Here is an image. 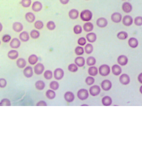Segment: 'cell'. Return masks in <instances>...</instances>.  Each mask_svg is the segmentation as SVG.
Listing matches in <instances>:
<instances>
[{
  "mask_svg": "<svg viewBox=\"0 0 142 142\" xmlns=\"http://www.w3.org/2000/svg\"><path fill=\"white\" fill-rule=\"evenodd\" d=\"M80 17L82 21L87 22L90 21L92 20L93 15L90 10H89V9H84V10H83L81 12Z\"/></svg>",
  "mask_w": 142,
  "mask_h": 142,
  "instance_id": "6da1fadb",
  "label": "cell"
},
{
  "mask_svg": "<svg viewBox=\"0 0 142 142\" xmlns=\"http://www.w3.org/2000/svg\"><path fill=\"white\" fill-rule=\"evenodd\" d=\"M98 72H99V74L102 77H107L110 74V68L107 64H102L99 67Z\"/></svg>",
  "mask_w": 142,
  "mask_h": 142,
  "instance_id": "7a4b0ae2",
  "label": "cell"
},
{
  "mask_svg": "<svg viewBox=\"0 0 142 142\" xmlns=\"http://www.w3.org/2000/svg\"><path fill=\"white\" fill-rule=\"evenodd\" d=\"M77 97L80 100H85L88 99V92L87 90L85 89V88H82V89L79 90L77 92Z\"/></svg>",
  "mask_w": 142,
  "mask_h": 142,
  "instance_id": "3957f363",
  "label": "cell"
},
{
  "mask_svg": "<svg viewBox=\"0 0 142 142\" xmlns=\"http://www.w3.org/2000/svg\"><path fill=\"white\" fill-rule=\"evenodd\" d=\"M89 92L92 96L95 97L99 95L100 92V87L98 85H94L89 88Z\"/></svg>",
  "mask_w": 142,
  "mask_h": 142,
  "instance_id": "277c9868",
  "label": "cell"
},
{
  "mask_svg": "<svg viewBox=\"0 0 142 142\" xmlns=\"http://www.w3.org/2000/svg\"><path fill=\"white\" fill-rule=\"evenodd\" d=\"M64 75V71H63V69L59 68H56L54 72V77L55 79L57 80H61L63 78Z\"/></svg>",
  "mask_w": 142,
  "mask_h": 142,
  "instance_id": "5b68a950",
  "label": "cell"
},
{
  "mask_svg": "<svg viewBox=\"0 0 142 142\" xmlns=\"http://www.w3.org/2000/svg\"><path fill=\"white\" fill-rule=\"evenodd\" d=\"M101 88L104 91H109L112 88V83L110 80H104L101 83Z\"/></svg>",
  "mask_w": 142,
  "mask_h": 142,
  "instance_id": "8992f818",
  "label": "cell"
},
{
  "mask_svg": "<svg viewBox=\"0 0 142 142\" xmlns=\"http://www.w3.org/2000/svg\"><path fill=\"white\" fill-rule=\"evenodd\" d=\"M110 19L114 23H118L121 22V20H122V15L119 12H114L111 15Z\"/></svg>",
  "mask_w": 142,
  "mask_h": 142,
  "instance_id": "52a82bcc",
  "label": "cell"
},
{
  "mask_svg": "<svg viewBox=\"0 0 142 142\" xmlns=\"http://www.w3.org/2000/svg\"><path fill=\"white\" fill-rule=\"evenodd\" d=\"M122 22L124 25L126 27H129L133 23V19L131 16L126 15L122 18Z\"/></svg>",
  "mask_w": 142,
  "mask_h": 142,
  "instance_id": "ba28073f",
  "label": "cell"
},
{
  "mask_svg": "<svg viewBox=\"0 0 142 142\" xmlns=\"http://www.w3.org/2000/svg\"><path fill=\"white\" fill-rule=\"evenodd\" d=\"M117 61L120 66H126L128 63V58L125 55H120L118 56Z\"/></svg>",
  "mask_w": 142,
  "mask_h": 142,
  "instance_id": "9c48e42d",
  "label": "cell"
},
{
  "mask_svg": "<svg viewBox=\"0 0 142 142\" xmlns=\"http://www.w3.org/2000/svg\"><path fill=\"white\" fill-rule=\"evenodd\" d=\"M96 24L100 28H104L107 27L108 24V22L106 18H104V17H100V18H98L96 21Z\"/></svg>",
  "mask_w": 142,
  "mask_h": 142,
  "instance_id": "30bf717a",
  "label": "cell"
},
{
  "mask_svg": "<svg viewBox=\"0 0 142 142\" xmlns=\"http://www.w3.org/2000/svg\"><path fill=\"white\" fill-rule=\"evenodd\" d=\"M44 69L45 68H44V66L43 64H42V63H37V64L34 66V70L36 75H40L44 72Z\"/></svg>",
  "mask_w": 142,
  "mask_h": 142,
  "instance_id": "8fae6325",
  "label": "cell"
},
{
  "mask_svg": "<svg viewBox=\"0 0 142 142\" xmlns=\"http://www.w3.org/2000/svg\"><path fill=\"white\" fill-rule=\"evenodd\" d=\"M119 82L121 84L126 85H128L130 82V78L127 74H122L121 76L119 77Z\"/></svg>",
  "mask_w": 142,
  "mask_h": 142,
  "instance_id": "7c38bea8",
  "label": "cell"
},
{
  "mask_svg": "<svg viewBox=\"0 0 142 142\" xmlns=\"http://www.w3.org/2000/svg\"><path fill=\"white\" fill-rule=\"evenodd\" d=\"M9 45L12 49H18L21 45V42L20 40L18 39V38H13L12 40H11Z\"/></svg>",
  "mask_w": 142,
  "mask_h": 142,
  "instance_id": "4fadbf2b",
  "label": "cell"
},
{
  "mask_svg": "<svg viewBox=\"0 0 142 142\" xmlns=\"http://www.w3.org/2000/svg\"><path fill=\"white\" fill-rule=\"evenodd\" d=\"M42 9V3L39 1H36L32 3V9L35 12H39Z\"/></svg>",
  "mask_w": 142,
  "mask_h": 142,
  "instance_id": "5bb4252c",
  "label": "cell"
},
{
  "mask_svg": "<svg viewBox=\"0 0 142 142\" xmlns=\"http://www.w3.org/2000/svg\"><path fill=\"white\" fill-rule=\"evenodd\" d=\"M112 73L115 76H119L121 74L122 72V69L121 67L118 64H114L111 68Z\"/></svg>",
  "mask_w": 142,
  "mask_h": 142,
  "instance_id": "9a60e30c",
  "label": "cell"
},
{
  "mask_svg": "<svg viewBox=\"0 0 142 142\" xmlns=\"http://www.w3.org/2000/svg\"><path fill=\"white\" fill-rule=\"evenodd\" d=\"M34 74L33 69L31 66H27L25 67V68L23 69V75L27 78H31Z\"/></svg>",
  "mask_w": 142,
  "mask_h": 142,
  "instance_id": "2e32d148",
  "label": "cell"
},
{
  "mask_svg": "<svg viewBox=\"0 0 142 142\" xmlns=\"http://www.w3.org/2000/svg\"><path fill=\"white\" fill-rule=\"evenodd\" d=\"M122 9L124 13H129L132 11L133 6L129 2H124L122 4Z\"/></svg>",
  "mask_w": 142,
  "mask_h": 142,
  "instance_id": "e0dca14e",
  "label": "cell"
},
{
  "mask_svg": "<svg viewBox=\"0 0 142 142\" xmlns=\"http://www.w3.org/2000/svg\"><path fill=\"white\" fill-rule=\"evenodd\" d=\"M64 97L65 100L68 103L73 102L74 99H75V95L72 92H67L64 95Z\"/></svg>",
  "mask_w": 142,
  "mask_h": 142,
  "instance_id": "ac0fdd59",
  "label": "cell"
},
{
  "mask_svg": "<svg viewBox=\"0 0 142 142\" xmlns=\"http://www.w3.org/2000/svg\"><path fill=\"white\" fill-rule=\"evenodd\" d=\"M75 64L78 67H83L85 64V59L83 57L78 56L75 59Z\"/></svg>",
  "mask_w": 142,
  "mask_h": 142,
  "instance_id": "d6986e66",
  "label": "cell"
},
{
  "mask_svg": "<svg viewBox=\"0 0 142 142\" xmlns=\"http://www.w3.org/2000/svg\"><path fill=\"white\" fill-rule=\"evenodd\" d=\"M13 30L16 32H20L23 31V26L22 25V23L20 22H15L13 24Z\"/></svg>",
  "mask_w": 142,
  "mask_h": 142,
  "instance_id": "ffe728a7",
  "label": "cell"
},
{
  "mask_svg": "<svg viewBox=\"0 0 142 142\" xmlns=\"http://www.w3.org/2000/svg\"><path fill=\"white\" fill-rule=\"evenodd\" d=\"M19 39L22 42H27L30 39V36L27 32H22L19 35Z\"/></svg>",
  "mask_w": 142,
  "mask_h": 142,
  "instance_id": "44dd1931",
  "label": "cell"
},
{
  "mask_svg": "<svg viewBox=\"0 0 142 142\" xmlns=\"http://www.w3.org/2000/svg\"><path fill=\"white\" fill-rule=\"evenodd\" d=\"M138 40L136 38L131 37L128 40V45L131 48H136L138 46Z\"/></svg>",
  "mask_w": 142,
  "mask_h": 142,
  "instance_id": "7402d4cb",
  "label": "cell"
},
{
  "mask_svg": "<svg viewBox=\"0 0 142 142\" xmlns=\"http://www.w3.org/2000/svg\"><path fill=\"white\" fill-rule=\"evenodd\" d=\"M86 39L90 43H93L97 40V36L94 32H90L87 34Z\"/></svg>",
  "mask_w": 142,
  "mask_h": 142,
  "instance_id": "603a6c76",
  "label": "cell"
},
{
  "mask_svg": "<svg viewBox=\"0 0 142 142\" xmlns=\"http://www.w3.org/2000/svg\"><path fill=\"white\" fill-rule=\"evenodd\" d=\"M102 104L104 106H109L113 104V100L109 96H105L102 99Z\"/></svg>",
  "mask_w": 142,
  "mask_h": 142,
  "instance_id": "cb8c5ba5",
  "label": "cell"
},
{
  "mask_svg": "<svg viewBox=\"0 0 142 142\" xmlns=\"http://www.w3.org/2000/svg\"><path fill=\"white\" fill-rule=\"evenodd\" d=\"M69 17L72 20H76L79 16V12L76 9H72L68 13Z\"/></svg>",
  "mask_w": 142,
  "mask_h": 142,
  "instance_id": "d4e9b609",
  "label": "cell"
},
{
  "mask_svg": "<svg viewBox=\"0 0 142 142\" xmlns=\"http://www.w3.org/2000/svg\"><path fill=\"white\" fill-rule=\"evenodd\" d=\"M25 20L29 23H33L36 20V16L33 13L27 12L25 15Z\"/></svg>",
  "mask_w": 142,
  "mask_h": 142,
  "instance_id": "484cf974",
  "label": "cell"
},
{
  "mask_svg": "<svg viewBox=\"0 0 142 142\" xmlns=\"http://www.w3.org/2000/svg\"><path fill=\"white\" fill-rule=\"evenodd\" d=\"M8 57L9 59L12 60L16 59L18 57V51L15 49L9 50L8 53Z\"/></svg>",
  "mask_w": 142,
  "mask_h": 142,
  "instance_id": "4316f807",
  "label": "cell"
},
{
  "mask_svg": "<svg viewBox=\"0 0 142 142\" xmlns=\"http://www.w3.org/2000/svg\"><path fill=\"white\" fill-rule=\"evenodd\" d=\"M98 69L97 67L94 66H90V68L88 69V75L91 77H95V76H97L98 74Z\"/></svg>",
  "mask_w": 142,
  "mask_h": 142,
  "instance_id": "83f0119b",
  "label": "cell"
},
{
  "mask_svg": "<svg viewBox=\"0 0 142 142\" xmlns=\"http://www.w3.org/2000/svg\"><path fill=\"white\" fill-rule=\"evenodd\" d=\"M38 60H39V58H38L37 55L36 54H31L28 58V63L31 65H35L37 63Z\"/></svg>",
  "mask_w": 142,
  "mask_h": 142,
  "instance_id": "f1b7e54d",
  "label": "cell"
},
{
  "mask_svg": "<svg viewBox=\"0 0 142 142\" xmlns=\"http://www.w3.org/2000/svg\"><path fill=\"white\" fill-rule=\"evenodd\" d=\"M93 29H94V25L91 22H87L83 25V30L87 32H90L92 31Z\"/></svg>",
  "mask_w": 142,
  "mask_h": 142,
  "instance_id": "f546056e",
  "label": "cell"
},
{
  "mask_svg": "<svg viewBox=\"0 0 142 142\" xmlns=\"http://www.w3.org/2000/svg\"><path fill=\"white\" fill-rule=\"evenodd\" d=\"M27 64V62L23 58H19L17 61V66L19 68H24Z\"/></svg>",
  "mask_w": 142,
  "mask_h": 142,
  "instance_id": "4dcf8cb0",
  "label": "cell"
},
{
  "mask_svg": "<svg viewBox=\"0 0 142 142\" xmlns=\"http://www.w3.org/2000/svg\"><path fill=\"white\" fill-rule=\"evenodd\" d=\"M35 86H36V89H37L38 90H42L45 88V83L42 80H39L36 82Z\"/></svg>",
  "mask_w": 142,
  "mask_h": 142,
  "instance_id": "1f68e13d",
  "label": "cell"
},
{
  "mask_svg": "<svg viewBox=\"0 0 142 142\" xmlns=\"http://www.w3.org/2000/svg\"><path fill=\"white\" fill-rule=\"evenodd\" d=\"M128 37V34L126 32L121 31L117 34V37L119 39V40H125Z\"/></svg>",
  "mask_w": 142,
  "mask_h": 142,
  "instance_id": "d6a6232c",
  "label": "cell"
},
{
  "mask_svg": "<svg viewBox=\"0 0 142 142\" xmlns=\"http://www.w3.org/2000/svg\"><path fill=\"white\" fill-rule=\"evenodd\" d=\"M45 95H46L47 99L52 100V99H54L56 97V93H55V92L52 89L47 90L46 91V93H45Z\"/></svg>",
  "mask_w": 142,
  "mask_h": 142,
  "instance_id": "836d02e7",
  "label": "cell"
},
{
  "mask_svg": "<svg viewBox=\"0 0 142 142\" xmlns=\"http://www.w3.org/2000/svg\"><path fill=\"white\" fill-rule=\"evenodd\" d=\"M86 63L88 66H94L96 64V59L94 56H89L86 60Z\"/></svg>",
  "mask_w": 142,
  "mask_h": 142,
  "instance_id": "e575fe53",
  "label": "cell"
},
{
  "mask_svg": "<svg viewBox=\"0 0 142 142\" xmlns=\"http://www.w3.org/2000/svg\"><path fill=\"white\" fill-rule=\"evenodd\" d=\"M85 47L84 48V50L85 52L86 53V54H91L93 52V50H94V47H93V45H92L91 44H85Z\"/></svg>",
  "mask_w": 142,
  "mask_h": 142,
  "instance_id": "d590c367",
  "label": "cell"
},
{
  "mask_svg": "<svg viewBox=\"0 0 142 142\" xmlns=\"http://www.w3.org/2000/svg\"><path fill=\"white\" fill-rule=\"evenodd\" d=\"M30 36H31L32 39H37L40 37V32H39V31H36V30H32Z\"/></svg>",
  "mask_w": 142,
  "mask_h": 142,
  "instance_id": "8d00e7d4",
  "label": "cell"
},
{
  "mask_svg": "<svg viewBox=\"0 0 142 142\" xmlns=\"http://www.w3.org/2000/svg\"><path fill=\"white\" fill-rule=\"evenodd\" d=\"M84 52H85L84 49H83V47L82 46H77L75 49V53L77 56H81V55H83Z\"/></svg>",
  "mask_w": 142,
  "mask_h": 142,
  "instance_id": "74e56055",
  "label": "cell"
},
{
  "mask_svg": "<svg viewBox=\"0 0 142 142\" xmlns=\"http://www.w3.org/2000/svg\"><path fill=\"white\" fill-rule=\"evenodd\" d=\"M59 83L56 81H53L50 83L49 84V87L50 88V89L53 90H56L59 88Z\"/></svg>",
  "mask_w": 142,
  "mask_h": 142,
  "instance_id": "f35d334b",
  "label": "cell"
},
{
  "mask_svg": "<svg viewBox=\"0 0 142 142\" xmlns=\"http://www.w3.org/2000/svg\"><path fill=\"white\" fill-rule=\"evenodd\" d=\"M34 27L37 30H41L44 27V23L40 20H37L34 23Z\"/></svg>",
  "mask_w": 142,
  "mask_h": 142,
  "instance_id": "ab89813d",
  "label": "cell"
},
{
  "mask_svg": "<svg viewBox=\"0 0 142 142\" xmlns=\"http://www.w3.org/2000/svg\"><path fill=\"white\" fill-rule=\"evenodd\" d=\"M46 27L49 31H54L56 28V24L53 21H49L46 24Z\"/></svg>",
  "mask_w": 142,
  "mask_h": 142,
  "instance_id": "60d3db41",
  "label": "cell"
},
{
  "mask_svg": "<svg viewBox=\"0 0 142 142\" xmlns=\"http://www.w3.org/2000/svg\"><path fill=\"white\" fill-rule=\"evenodd\" d=\"M68 70L70 72L75 73V72H77V71H78V66H77V64H74V63H72V64H70L68 66Z\"/></svg>",
  "mask_w": 142,
  "mask_h": 142,
  "instance_id": "b9f144b4",
  "label": "cell"
},
{
  "mask_svg": "<svg viewBox=\"0 0 142 142\" xmlns=\"http://www.w3.org/2000/svg\"><path fill=\"white\" fill-rule=\"evenodd\" d=\"M21 5L24 8L30 7L32 4V0H22L20 1Z\"/></svg>",
  "mask_w": 142,
  "mask_h": 142,
  "instance_id": "7bdbcfd3",
  "label": "cell"
},
{
  "mask_svg": "<svg viewBox=\"0 0 142 142\" xmlns=\"http://www.w3.org/2000/svg\"><path fill=\"white\" fill-rule=\"evenodd\" d=\"M0 106H11L10 100L8 99H3L0 102Z\"/></svg>",
  "mask_w": 142,
  "mask_h": 142,
  "instance_id": "ee69618b",
  "label": "cell"
},
{
  "mask_svg": "<svg viewBox=\"0 0 142 142\" xmlns=\"http://www.w3.org/2000/svg\"><path fill=\"white\" fill-rule=\"evenodd\" d=\"M95 82V79L93 77H91V76H88L85 79V83H86L87 85H92Z\"/></svg>",
  "mask_w": 142,
  "mask_h": 142,
  "instance_id": "f6af8a7d",
  "label": "cell"
},
{
  "mask_svg": "<svg viewBox=\"0 0 142 142\" xmlns=\"http://www.w3.org/2000/svg\"><path fill=\"white\" fill-rule=\"evenodd\" d=\"M73 32L75 34H80L82 32V27L81 25H76L73 27Z\"/></svg>",
  "mask_w": 142,
  "mask_h": 142,
  "instance_id": "bcb514c9",
  "label": "cell"
},
{
  "mask_svg": "<svg viewBox=\"0 0 142 142\" xmlns=\"http://www.w3.org/2000/svg\"><path fill=\"white\" fill-rule=\"evenodd\" d=\"M53 73L50 70H46L44 73V77L46 80H50L53 78Z\"/></svg>",
  "mask_w": 142,
  "mask_h": 142,
  "instance_id": "7dc6e473",
  "label": "cell"
},
{
  "mask_svg": "<svg viewBox=\"0 0 142 142\" xmlns=\"http://www.w3.org/2000/svg\"><path fill=\"white\" fill-rule=\"evenodd\" d=\"M134 23L137 26H141L142 25V17L140 16L136 17L134 20Z\"/></svg>",
  "mask_w": 142,
  "mask_h": 142,
  "instance_id": "c3c4849f",
  "label": "cell"
},
{
  "mask_svg": "<svg viewBox=\"0 0 142 142\" xmlns=\"http://www.w3.org/2000/svg\"><path fill=\"white\" fill-rule=\"evenodd\" d=\"M86 42L87 40L85 37H80L79 38L78 40V44L79 45H81V46H82V45H85Z\"/></svg>",
  "mask_w": 142,
  "mask_h": 142,
  "instance_id": "681fc988",
  "label": "cell"
},
{
  "mask_svg": "<svg viewBox=\"0 0 142 142\" xmlns=\"http://www.w3.org/2000/svg\"><path fill=\"white\" fill-rule=\"evenodd\" d=\"M2 40L3 42H5V43L9 42L11 40V36L8 34L4 35L2 37Z\"/></svg>",
  "mask_w": 142,
  "mask_h": 142,
  "instance_id": "f907efd6",
  "label": "cell"
},
{
  "mask_svg": "<svg viewBox=\"0 0 142 142\" xmlns=\"http://www.w3.org/2000/svg\"><path fill=\"white\" fill-rule=\"evenodd\" d=\"M7 84V82L4 78L0 79V88H4Z\"/></svg>",
  "mask_w": 142,
  "mask_h": 142,
  "instance_id": "816d5d0a",
  "label": "cell"
},
{
  "mask_svg": "<svg viewBox=\"0 0 142 142\" xmlns=\"http://www.w3.org/2000/svg\"><path fill=\"white\" fill-rule=\"evenodd\" d=\"M36 106H47V104L44 100H40L36 104Z\"/></svg>",
  "mask_w": 142,
  "mask_h": 142,
  "instance_id": "f5cc1de1",
  "label": "cell"
},
{
  "mask_svg": "<svg viewBox=\"0 0 142 142\" xmlns=\"http://www.w3.org/2000/svg\"><path fill=\"white\" fill-rule=\"evenodd\" d=\"M138 80L140 83H142V73L139 74L138 76Z\"/></svg>",
  "mask_w": 142,
  "mask_h": 142,
  "instance_id": "db71d44e",
  "label": "cell"
},
{
  "mask_svg": "<svg viewBox=\"0 0 142 142\" xmlns=\"http://www.w3.org/2000/svg\"><path fill=\"white\" fill-rule=\"evenodd\" d=\"M60 3L63 4H66L69 3V0H59Z\"/></svg>",
  "mask_w": 142,
  "mask_h": 142,
  "instance_id": "11a10c76",
  "label": "cell"
},
{
  "mask_svg": "<svg viewBox=\"0 0 142 142\" xmlns=\"http://www.w3.org/2000/svg\"><path fill=\"white\" fill-rule=\"evenodd\" d=\"M2 30H3V25H2V23L0 22V32L2 31Z\"/></svg>",
  "mask_w": 142,
  "mask_h": 142,
  "instance_id": "9f6ffc18",
  "label": "cell"
},
{
  "mask_svg": "<svg viewBox=\"0 0 142 142\" xmlns=\"http://www.w3.org/2000/svg\"><path fill=\"white\" fill-rule=\"evenodd\" d=\"M140 93H141V94H142V86L140 87Z\"/></svg>",
  "mask_w": 142,
  "mask_h": 142,
  "instance_id": "6f0895ef",
  "label": "cell"
},
{
  "mask_svg": "<svg viewBox=\"0 0 142 142\" xmlns=\"http://www.w3.org/2000/svg\"><path fill=\"white\" fill-rule=\"evenodd\" d=\"M82 106H87V105H85V104H84V105H82Z\"/></svg>",
  "mask_w": 142,
  "mask_h": 142,
  "instance_id": "680465c9",
  "label": "cell"
},
{
  "mask_svg": "<svg viewBox=\"0 0 142 142\" xmlns=\"http://www.w3.org/2000/svg\"><path fill=\"white\" fill-rule=\"evenodd\" d=\"M0 45H1V41H0Z\"/></svg>",
  "mask_w": 142,
  "mask_h": 142,
  "instance_id": "91938a15",
  "label": "cell"
},
{
  "mask_svg": "<svg viewBox=\"0 0 142 142\" xmlns=\"http://www.w3.org/2000/svg\"><path fill=\"white\" fill-rule=\"evenodd\" d=\"M123 1H125V0H123Z\"/></svg>",
  "mask_w": 142,
  "mask_h": 142,
  "instance_id": "94428289",
  "label": "cell"
},
{
  "mask_svg": "<svg viewBox=\"0 0 142 142\" xmlns=\"http://www.w3.org/2000/svg\"><path fill=\"white\" fill-rule=\"evenodd\" d=\"M86 1H88V0H86Z\"/></svg>",
  "mask_w": 142,
  "mask_h": 142,
  "instance_id": "6125c7cd",
  "label": "cell"
}]
</instances>
